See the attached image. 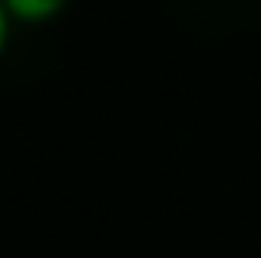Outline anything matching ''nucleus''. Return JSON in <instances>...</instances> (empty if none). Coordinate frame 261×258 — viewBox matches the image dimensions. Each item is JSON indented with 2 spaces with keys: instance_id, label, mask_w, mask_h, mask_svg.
<instances>
[{
  "instance_id": "obj_1",
  "label": "nucleus",
  "mask_w": 261,
  "mask_h": 258,
  "mask_svg": "<svg viewBox=\"0 0 261 258\" xmlns=\"http://www.w3.org/2000/svg\"><path fill=\"white\" fill-rule=\"evenodd\" d=\"M66 4H70V0H4L10 20H17V23H30V27L60 17Z\"/></svg>"
},
{
  "instance_id": "obj_2",
  "label": "nucleus",
  "mask_w": 261,
  "mask_h": 258,
  "mask_svg": "<svg viewBox=\"0 0 261 258\" xmlns=\"http://www.w3.org/2000/svg\"><path fill=\"white\" fill-rule=\"evenodd\" d=\"M10 13H7V7H4V0H0V57H4V50H7V40H10Z\"/></svg>"
}]
</instances>
